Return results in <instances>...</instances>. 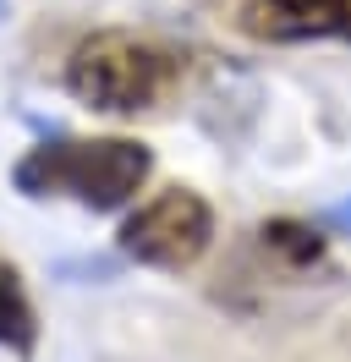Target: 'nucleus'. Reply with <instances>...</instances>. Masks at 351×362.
Returning a JSON list of instances; mask_svg holds the SVG:
<instances>
[{
	"label": "nucleus",
	"instance_id": "nucleus-1",
	"mask_svg": "<svg viewBox=\"0 0 351 362\" xmlns=\"http://www.w3.org/2000/svg\"><path fill=\"white\" fill-rule=\"evenodd\" d=\"M149 148L132 137H66L39 143L17 165V187L28 198H77L88 209H121L149 181Z\"/></svg>",
	"mask_w": 351,
	"mask_h": 362
},
{
	"label": "nucleus",
	"instance_id": "nucleus-2",
	"mask_svg": "<svg viewBox=\"0 0 351 362\" xmlns=\"http://www.w3.org/2000/svg\"><path fill=\"white\" fill-rule=\"evenodd\" d=\"M171 77H176L171 55L143 45V39H132V33H93L66 61V88L83 105L115 110V115L149 110L154 99L171 88Z\"/></svg>",
	"mask_w": 351,
	"mask_h": 362
},
{
	"label": "nucleus",
	"instance_id": "nucleus-3",
	"mask_svg": "<svg viewBox=\"0 0 351 362\" xmlns=\"http://www.w3.org/2000/svg\"><path fill=\"white\" fill-rule=\"evenodd\" d=\"M209 236H214V214L209 204L187 192V187H171L132 214L121 226V247L149 264V269H187L209 252Z\"/></svg>",
	"mask_w": 351,
	"mask_h": 362
},
{
	"label": "nucleus",
	"instance_id": "nucleus-4",
	"mask_svg": "<svg viewBox=\"0 0 351 362\" xmlns=\"http://www.w3.org/2000/svg\"><path fill=\"white\" fill-rule=\"evenodd\" d=\"M247 28L269 39H351V0H253Z\"/></svg>",
	"mask_w": 351,
	"mask_h": 362
},
{
	"label": "nucleus",
	"instance_id": "nucleus-5",
	"mask_svg": "<svg viewBox=\"0 0 351 362\" xmlns=\"http://www.w3.org/2000/svg\"><path fill=\"white\" fill-rule=\"evenodd\" d=\"M39 340V318H33V302L22 291V280L11 264H0V346L11 351H33Z\"/></svg>",
	"mask_w": 351,
	"mask_h": 362
},
{
	"label": "nucleus",
	"instance_id": "nucleus-6",
	"mask_svg": "<svg viewBox=\"0 0 351 362\" xmlns=\"http://www.w3.org/2000/svg\"><path fill=\"white\" fill-rule=\"evenodd\" d=\"M263 242H269V247H285L291 258H302V264L318 258V236H307V230H297V226H269Z\"/></svg>",
	"mask_w": 351,
	"mask_h": 362
}]
</instances>
